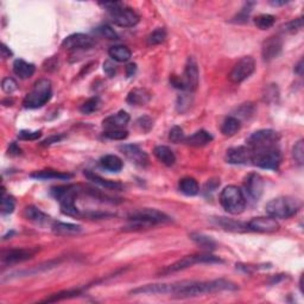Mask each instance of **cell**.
<instances>
[{"label": "cell", "instance_id": "6da1fadb", "mask_svg": "<svg viewBox=\"0 0 304 304\" xmlns=\"http://www.w3.org/2000/svg\"><path fill=\"white\" fill-rule=\"evenodd\" d=\"M237 289V285L226 279L207 280V282L183 280V282L170 284L169 295H174L178 298H189L220 291H233Z\"/></svg>", "mask_w": 304, "mask_h": 304}, {"label": "cell", "instance_id": "7a4b0ae2", "mask_svg": "<svg viewBox=\"0 0 304 304\" xmlns=\"http://www.w3.org/2000/svg\"><path fill=\"white\" fill-rule=\"evenodd\" d=\"M170 216H168L165 213H163L158 209L154 208H143L138 211L132 212L128 215V221L130 225L125 227V231H136V230H143V228H150L154 225L158 223H165L170 221Z\"/></svg>", "mask_w": 304, "mask_h": 304}, {"label": "cell", "instance_id": "3957f363", "mask_svg": "<svg viewBox=\"0 0 304 304\" xmlns=\"http://www.w3.org/2000/svg\"><path fill=\"white\" fill-rule=\"evenodd\" d=\"M299 208H301V202L295 197L279 196L266 203L265 211L273 219L284 220L297 214Z\"/></svg>", "mask_w": 304, "mask_h": 304}, {"label": "cell", "instance_id": "277c9868", "mask_svg": "<svg viewBox=\"0 0 304 304\" xmlns=\"http://www.w3.org/2000/svg\"><path fill=\"white\" fill-rule=\"evenodd\" d=\"M81 192L80 187L76 185H61V187L51 188V194L61 204V211L68 216L80 218L81 212L75 206V200L79 193Z\"/></svg>", "mask_w": 304, "mask_h": 304}, {"label": "cell", "instance_id": "5b68a950", "mask_svg": "<svg viewBox=\"0 0 304 304\" xmlns=\"http://www.w3.org/2000/svg\"><path fill=\"white\" fill-rule=\"evenodd\" d=\"M107 9L112 23L121 28H132L139 23V16L130 7H126L123 3H105L101 4Z\"/></svg>", "mask_w": 304, "mask_h": 304}, {"label": "cell", "instance_id": "8992f818", "mask_svg": "<svg viewBox=\"0 0 304 304\" xmlns=\"http://www.w3.org/2000/svg\"><path fill=\"white\" fill-rule=\"evenodd\" d=\"M220 203L227 213L232 215L241 214L246 208V199L240 188L228 185L220 194Z\"/></svg>", "mask_w": 304, "mask_h": 304}, {"label": "cell", "instance_id": "52a82bcc", "mask_svg": "<svg viewBox=\"0 0 304 304\" xmlns=\"http://www.w3.org/2000/svg\"><path fill=\"white\" fill-rule=\"evenodd\" d=\"M52 88L51 82L48 79H41L35 83L31 92L26 94V97L23 101L25 108L35 109L44 106L51 99Z\"/></svg>", "mask_w": 304, "mask_h": 304}, {"label": "cell", "instance_id": "ba28073f", "mask_svg": "<svg viewBox=\"0 0 304 304\" xmlns=\"http://www.w3.org/2000/svg\"><path fill=\"white\" fill-rule=\"evenodd\" d=\"M199 81H200L199 67H197V63L194 57H189L188 59L187 64H185L183 78L180 79L177 78V76H174V78L170 79L171 85H173L175 88H178L181 90H187L189 93L195 92L197 89V86H199Z\"/></svg>", "mask_w": 304, "mask_h": 304}, {"label": "cell", "instance_id": "9c48e42d", "mask_svg": "<svg viewBox=\"0 0 304 304\" xmlns=\"http://www.w3.org/2000/svg\"><path fill=\"white\" fill-rule=\"evenodd\" d=\"M215 263H222V260L219 257L213 256L209 253H201V254H192V256H185L182 259L177 260L176 263L166 266L163 270H161L159 275H170V273L180 272L183 270L192 268L195 264H215Z\"/></svg>", "mask_w": 304, "mask_h": 304}, {"label": "cell", "instance_id": "30bf717a", "mask_svg": "<svg viewBox=\"0 0 304 304\" xmlns=\"http://www.w3.org/2000/svg\"><path fill=\"white\" fill-rule=\"evenodd\" d=\"M251 162L253 165L260 169L277 170L282 162V155L277 146L265 147V149L252 150V158Z\"/></svg>", "mask_w": 304, "mask_h": 304}, {"label": "cell", "instance_id": "8fae6325", "mask_svg": "<svg viewBox=\"0 0 304 304\" xmlns=\"http://www.w3.org/2000/svg\"><path fill=\"white\" fill-rule=\"evenodd\" d=\"M279 140L278 133L273 130H259L252 133L247 139V146L251 150L265 149V147L276 146Z\"/></svg>", "mask_w": 304, "mask_h": 304}, {"label": "cell", "instance_id": "7c38bea8", "mask_svg": "<svg viewBox=\"0 0 304 304\" xmlns=\"http://www.w3.org/2000/svg\"><path fill=\"white\" fill-rule=\"evenodd\" d=\"M254 70H256V61L253 57L245 56L235 63L233 69L228 75V79L233 83H241L249 79L254 73Z\"/></svg>", "mask_w": 304, "mask_h": 304}, {"label": "cell", "instance_id": "4fadbf2b", "mask_svg": "<svg viewBox=\"0 0 304 304\" xmlns=\"http://www.w3.org/2000/svg\"><path fill=\"white\" fill-rule=\"evenodd\" d=\"M247 231L258 232V233H275L279 230V223L271 216H258L246 223Z\"/></svg>", "mask_w": 304, "mask_h": 304}, {"label": "cell", "instance_id": "5bb4252c", "mask_svg": "<svg viewBox=\"0 0 304 304\" xmlns=\"http://www.w3.org/2000/svg\"><path fill=\"white\" fill-rule=\"evenodd\" d=\"M119 150L133 164L143 166V168H145L149 164V156H147L145 151L140 149L138 145H135V144H125V145H121L119 147Z\"/></svg>", "mask_w": 304, "mask_h": 304}, {"label": "cell", "instance_id": "9a60e30c", "mask_svg": "<svg viewBox=\"0 0 304 304\" xmlns=\"http://www.w3.org/2000/svg\"><path fill=\"white\" fill-rule=\"evenodd\" d=\"M37 250L33 249H14L3 252L2 263L5 265H12L23 263V261L31 259Z\"/></svg>", "mask_w": 304, "mask_h": 304}, {"label": "cell", "instance_id": "2e32d148", "mask_svg": "<svg viewBox=\"0 0 304 304\" xmlns=\"http://www.w3.org/2000/svg\"><path fill=\"white\" fill-rule=\"evenodd\" d=\"M244 187L250 199L258 201L264 193V181L259 174H250L245 178Z\"/></svg>", "mask_w": 304, "mask_h": 304}, {"label": "cell", "instance_id": "e0dca14e", "mask_svg": "<svg viewBox=\"0 0 304 304\" xmlns=\"http://www.w3.org/2000/svg\"><path fill=\"white\" fill-rule=\"evenodd\" d=\"M282 38L278 36H271L268 40H265L263 45H261V56H263L264 61L270 62V61L275 60L279 56L280 52H282Z\"/></svg>", "mask_w": 304, "mask_h": 304}, {"label": "cell", "instance_id": "ac0fdd59", "mask_svg": "<svg viewBox=\"0 0 304 304\" xmlns=\"http://www.w3.org/2000/svg\"><path fill=\"white\" fill-rule=\"evenodd\" d=\"M94 40L85 33H74L68 36L62 42V47L67 50H79V49H89L94 45Z\"/></svg>", "mask_w": 304, "mask_h": 304}, {"label": "cell", "instance_id": "d6986e66", "mask_svg": "<svg viewBox=\"0 0 304 304\" xmlns=\"http://www.w3.org/2000/svg\"><path fill=\"white\" fill-rule=\"evenodd\" d=\"M252 150L249 146H235L228 149L226 152V161L230 164L242 165L251 162Z\"/></svg>", "mask_w": 304, "mask_h": 304}, {"label": "cell", "instance_id": "ffe728a7", "mask_svg": "<svg viewBox=\"0 0 304 304\" xmlns=\"http://www.w3.org/2000/svg\"><path fill=\"white\" fill-rule=\"evenodd\" d=\"M130 123V114L125 111H120L113 116H109L104 120V127L106 130H120Z\"/></svg>", "mask_w": 304, "mask_h": 304}, {"label": "cell", "instance_id": "44dd1931", "mask_svg": "<svg viewBox=\"0 0 304 304\" xmlns=\"http://www.w3.org/2000/svg\"><path fill=\"white\" fill-rule=\"evenodd\" d=\"M151 100V93L144 88H135L127 94L126 101L131 106H145Z\"/></svg>", "mask_w": 304, "mask_h": 304}, {"label": "cell", "instance_id": "7402d4cb", "mask_svg": "<svg viewBox=\"0 0 304 304\" xmlns=\"http://www.w3.org/2000/svg\"><path fill=\"white\" fill-rule=\"evenodd\" d=\"M52 232L57 235L62 237H70V235H78L82 232V227L74 223H67L56 221L52 223Z\"/></svg>", "mask_w": 304, "mask_h": 304}, {"label": "cell", "instance_id": "603a6c76", "mask_svg": "<svg viewBox=\"0 0 304 304\" xmlns=\"http://www.w3.org/2000/svg\"><path fill=\"white\" fill-rule=\"evenodd\" d=\"M36 67L35 64L26 62L24 60H16L13 62V73L16 74L19 79H29L35 74Z\"/></svg>", "mask_w": 304, "mask_h": 304}, {"label": "cell", "instance_id": "cb8c5ba5", "mask_svg": "<svg viewBox=\"0 0 304 304\" xmlns=\"http://www.w3.org/2000/svg\"><path fill=\"white\" fill-rule=\"evenodd\" d=\"M24 216L26 220L31 221L36 225H45V223L49 222L50 218L41 211L40 208L35 206H29L24 209Z\"/></svg>", "mask_w": 304, "mask_h": 304}, {"label": "cell", "instance_id": "d4e9b609", "mask_svg": "<svg viewBox=\"0 0 304 304\" xmlns=\"http://www.w3.org/2000/svg\"><path fill=\"white\" fill-rule=\"evenodd\" d=\"M32 178H36V180H61V181H66V180H70L73 177V175L67 174V173H61V171H56V170H41V171H36L30 175Z\"/></svg>", "mask_w": 304, "mask_h": 304}, {"label": "cell", "instance_id": "484cf974", "mask_svg": "<svg viewBox=\"0 0 304 304\" xmlns=\"http://www.w3.org/2000/svg\"><path fill=\"white\" fill-rule=\"evenodd\" d=\"M213 140V136L209 133L208 131L204 130H200L196 131L195 133H193L192 136H189L188 138L184 139V142L188 144L190 146H195V147H201L209 144Z\"/></svg>", "mask_w": 304, "mask_h": 304}, {"label": "cell", "instance_id": "4316f807", "mask_svg": "<svg viewBox=\"0 0 304 304\" xmlns=\"http://www.w3.org/2000/svg\"><path fill=\"white\" fill-rule=\"evenodd\" d=\"M85 175L89 181H92L93 183L98 184L99 187H101L104 189H107V190H121L123 189V184L119 183V182L106 180V178L100 177L99 175L90 173V171H86Z\"/></svg>", "mask_w": 304, "mask_h": 304}, {"label": "cell", "instance_id": "83f0119b", "mask_svg": "<svg viewBox=\"0 0 304 304\" xmlns=\"http://www.w3.org/2000/svg\"><path fill=\"white\" fill-rule=\"evenodd\" d=\"M154 154L156 156V158L166 166L174 165L175 162H176V156H175L173 150L165 145L156 146L154 150Z\"/></svg>", "mask_w": 304, "mask_h": 304}, {"label": "cell", "instance_id": "f1b7e54d", "mask_svg": "<svg viewBox=\"0 0 304 304\" xmlns=\"http://www.w3.org/2000/svg\"><path fill=\"white\" fill-rule=\"evenodd\" d=\"M100 165L101 168L111 171V173H119L123 169L124 163L121 158L116 155H106L100 158Z\"/></svg>", "mask_w": 304, "mask_h": 304}, {"label": "cell", "instance_id": "f546056e", "mask_svg": "<svg viewBox=\"0 0 304 304\" xmlns=\"http://www.w3.org/2000/svg\"><path fill=\"white\" fill-rule=\"evenodd\" d=\"M108 55L112 60L117 61V62H127L128 60L131 59L132 52L130 49L125 45H113V47L109 48Z\"/></svg>", "mask_w": 304, "mask_h": 304}, {"label": "cell", "instance_id": "4dcf8cb0", "mask_svg": "<svg viewBox=\"0 0 304 304\" xmlns=\"http://www.w3.org/2000/svg\"><path fill=\"white\" fill-rule=\"evenodd\" d=\"M178 188H180L181 193H183L184 195L187 196H195L199 194V183L195 178L193 177H184L180 181V184H178Z\"/></svg>", "mask_w": 304, "mask_h": 304}, {"label": "cell", "instance_id": "1f68e13d", "mask_svg": "<svg viewBox=\"0 0 304 304\" xmlns=\"http://www.w3.org/2000/svg\"><path fill=\"white\" fill-rule=\"evenodd\" d=\"M240 120L235 117H227L221 125V132L223 136L232 137L240 131Z\"/></svg>", "mask_w": 304, "mask_h": 304}, {"label": "cell", "instance_id": "d6a6232c", "mask_svg": "<svg viewBox=\"0 0 304 304\" xmlns=\"http://www.w3.org/2000/svg\"><path fill=\"white\" fill-rule=\"evenodd\" d=\"M190 239H192L194 242H196L199 246L203 247V249L213 250L216 246L215 241L213 240L211 237H207V235L201 233H192L190 234Z\"/></svg>", "mask_w": 304, "mask_h": 304}, {"label": "cell", "instance_id": "836d02e7", "mask_svg": "<svg viewBox=\"0 0 304 304\" xmlns=\"http://www.w3.org/2000/svg\"><path fill=\"white\" fill-rule=\"evenodd\" d=\"M218 223L222 228H225L226 231H233V232H241V231H247L246 223L234 221V220L220 218L218 220Z\"/></svg>", "mask_w": 304, "mask_h": 304}, {"label": "cell", "instance_id": "e575fe53", "mask_svg": "<svg viewBox=\"0 0 304 304\" xmlns=\"http://www.w3.org/2000/svg\"><path fill=\"white\" fill-rule=\"evenodd\" d=\"M166 38V31L163 28H158L152 31L149 36H147V45L154 47V45H159L165 41Z\"/></svg>", "mask_w": 304, "mask_h": 304}, {"label": "cell", "instance_id": "d590c367", "mask_svg": "<svg viewBox=\"0 0 304 304\" xmlns=\"http://www.w3.org/2000/svg\"><path fill=\"white\" fill-rule=\"evenodd\" d=\"M16 208V201L9 194H6L5 189L3 188V195H2V213L3 214H11L13 213Z\"/></svg>", "mask_w": 304, "mask_h": 304}, {"label": "cell", "instance_id": "8d00e7d4", "mask_svg": "<svg viewBox=\"0 0 304 304\" xmlns=\"http://www.w3.org/2000/svg\"><path fill=\"white\" fill-rule=\"evenodd\" d=\"M101 106V101L98 97L90 98L87 100L86 102H83L81 107H80V111L83 114H92L94 112H97Z\"/></svg>", "mask_w": 304, "mask_h": 304}, {"label": "cell", "instance_id": "74e56055", "mask_svg": "<svg viewBox=\"0 0 304 304\" xmlns=\"http://www.w3.org/2000/svg\"><path fill=\"white\" fill-rule=\"evenodd\" d=\"M276 18L272 14H260L254 19V24L260 30H268L275 25Z\"/></svg>", "mask_w": 304, "mask_h": 304}, {"label": "cell", "instance_id": "f35d334b", "mask_svg": "<svg viewBox=\"0 0 304 304\" xmlns=\"http://www.w3.org/2000/svg\"><path fill=\"white\" fill-rule=\"evenodd\" d=\"M193 104V97L192 94H182L177 99V105L176 108L180 113H185L190 109Z\"/></svg>", "mask_w": 304, "mask_h": 304}, {"label": "cell", "instance_id": "ab89813d", "mask_svg": "<svg viewBox=\"0 0 304 304\" xmlns=\"http://www.w3.org/2000/svg\"><path fill=\"white\" fill-rule=\"evenodd\" d=\"M80 294V290H68V291H62L59 292V294H54L51 295L50 297H47L43 299V302H57V301H62V299L66 298H70V297H75Z\"/></svg>", "mask_w": 304, "mask_h": 304}, {"label": "cell", "instance_id": "60d3db41", "mask_svg": "<svg viewBox=\"0 0 304 304\" xmlns=\"http://www.w3.org/2000/svg\"><path fill=\"white\" fill-rule=\"evenodd\" d=\"M292 157H294L295 162L298 165H303L304 163V142L301 139L295 144L292 147Z\"/></svg>", "mask_w": 304, "mask_h": 304}, {"label": "cell", "instance_id": "b9f144b4", "mask_svg": "<svg viewBox=\"0 0 304 304\" xmlns=\"http://www.w3.org/2000/svg\"><path fill=\"white\" fill-rule=\"evenodd\" d=\"M303 28V19L302 18H297L294 19V21L289 22L288 24H285L282 26V31L288 32V33H295L299 31Z\"/></svg>", "mask_w": 304, "mask_h": 304}, {"label": "cell", "instance_id": "7bdbcfd3", "mask_svg": "<svg viewBox=\"0 0 304 304\" xmlns=\"http://www.w3.org/2000/svg\"><path fill=\"white\" fill-rule=\"evenodd\" d=\"M104 136L106 138L112 140H124L128 137V132L124 130V128H120V130H106L104 132Z\"/></svg>", "mask_w": 304, "mask_h": 304}, {"label": "cell", "instance_id": "ee69618b", "mask_svg": "<svg viewBox=\"0 0 304 304\" xmlns=\"http://www.w3.org/2000/svg\"><path fill=\"white\" fill-rule=\"evenodd\" d=\"M97 32L100 36L107 38V40H109V41L118 40V38H119V36H118V33L116 31H114V30L109 25H101V26H99V28L97 29Z\"/></svg>", "mask_w": 304, "mask_h": 304}, {"label": "cell", "instance_id": "f6af8a7d", "mask_svg": "<svg viewBox=\"0 0 304 304\" xmlns=\"http://www.w3.org/2000/svg\"><path fill=\"white\" fill-rule=\"evenodd\" d=\"M169 139L175 144L184 142L185 137H184L183 130H182L180 126H174L169 132Z\"/></svg>", "mask_w": 304, "mask_h": 304}, {"label": "cell", "instance_id": "bcb514c9", "mask_svg": "<svg viewBox=\"0 0 304 304\" xmlns=\"http://www.w3.org/2000/svg\"><path fill=\"white\" fill-rule=\"evenodd\" d=\"M2 88L5 93L7 94H11L13 93L14 90H17L18 88V85L16 82V80L12 79V78H5L3 80L2 82Z\"/></svg>", "mask_w": 304, "mask_h": 304}, {"label": "cell", "instance_id": "7dc6e473", "mask_svg": "<svg viewBox=\"0 0 304 304\" xmlns=\"http://www.w3.org/2000/svg\"><path fill=\"white\" fill-rule=\"evenodd\" d=\"M254 5L253 3H249L246 4V5L242 7L240 12L237 14V17H235V21L234 22H238V23H244L247 21V18H249L251 11H252V6Z\"/></svg>", "mask_w": 304, "mask_h": 304}, {"label": "cell", "instance_id": "c3c4849f", "mask_svg": "<svg viewBox=\"0 0 304 304\" xmlns=\"http://www.w3.org/2000/svg\"><path fill=\"white\" fill-rule=\"evenodd\" d=\"M137 126L144 132H149L154 127V121H152L150 117H142L137 120Z\"/></svg>", "mask_w": 304, "mask_h": 304}, {"label": "cell", "instance_id": "681fc988", "mask_svg": "<svg viewBox=\"0 0 304 304\" xmlns=\"http://www.w3.org/2000/svg\"><path fill=\"white\" fill-rule=\"evenodd\" d=\"M42 132L41 131H26L23 130L18 133V138L22 140H36L41 138Z\"/></svg>", "mask_w": 304, "mask_h": 304}, {"label": "cell", "instance_id": "f907efd6", "mask_svg": "<svg viewBox=\"0 0 304 304\" xmlns=\"http://www.w3.org/2000/svg\"><path fill=\"white\" fill-rule=\"evenodd\" d=\"M104 71L106 73V75L109 76V78L116 76V74H117L116 64H114L112 61H106V62L104 63Z\"/></svg>", "mask_w": 304, "mask_h": 304}, {"label": "cell", "instance_id": "816d5d0a", "mask_svg": "<svg viewBox=\"0 0 304 304\" xmlns=\"http://www.w3.org/2000/svg\"><path fill=\"white\" fill-rule=\"evenodd\" d=\"M278 92H277V87H269L268 90H266V93L264 95V99L265 101H269L270 98H272V101L276 100V98H278Z\"/></svg>", "mask_w": 304, "mask_h": 304}, {"label": "cell", "instance_id": "f5cc1de1", "mask_svg": "<svg viewBox=\"0 0 304 304\" xmlns=\"http://www.w3.org/2000/svg\"><path fill=\"white\" fill-rule=\"evenodd\" d=\"M12 56V51L10 50L9 48L6 47V44H3L2 45V57L4 60H6V59H9V57H11Z\"/></svg>", "mask_w": 304, "mask_h": 304}, {"label": "cell", "instance_id": "db71d44e", "mask_svg": "<svg viewBox=\"0 0 304 304\" xmlns=\"http://www.w3.org/2000/svg\"><path fill=\"white\" fill-rule=\"evenodd\" d=\"M136 70H137V66H136L135 63H130V64H128V66L126 67V75H127V78H131V76L135 75Z\"/></svg>", "mask_w": 304, "mask_h": 304}, {"label": "cell", "instance_id": "11a10c76", "mask_svg": "<svg viewBox=\"0 0 304 304\" xmlns=\"http://www.w3.org/2000/svg\"><path fill=\"white\" fill-rule=\"evenodd\" d=\"M21 149H19V147L16 145V144H11V146H10V149H9V154L10 155H14V156H18V155H21Z\"/></svg>", "mask_w": 304, "mask_h": 304}, {"label": "cell", "instance_id": "9f6ffc18", "mask_svg": "<svg viewBox=\"0 0 304 304\" xmlns=\"http://www.w3.org/2000/svg\"><path fill=\"white\" fill-rule=\"evenodd\" d=\"M62 139V137H51V138H48L47 140H44L43 142V145H50V144H52V143H57V142H60V140Z\"/></svg>", "mask_w": 304, "mask_h": 304}, {"label": "cell", "instance_id": "6f0895ef", "mask_svg": "<svg viewBox=\"0 0 304 304\" xmlns=\"http://www.w3.org/2000/svg\"><path fill=\"white\" fill-rule=\"evenodd\" d=\"M295 73L298 74L299 76H302V74H303V60H299V62L296 64Z\"/></svg>", "mask_w": 304, "mask_h": 304}, {"label": "cell", "instance_id": "680465c9", "mask_svg": "<svg viewBox=\"0 0 304 304\" xmlns=\"http://www.w3.org/2000/svg\"><path fill=\"white\" fill-rule=\"evenodd\" d=\"M287 2H271V5L273 6H280V5H285Z\"/></svg>", "mask_w": 304, "mask_h": 304}]
</instances>
